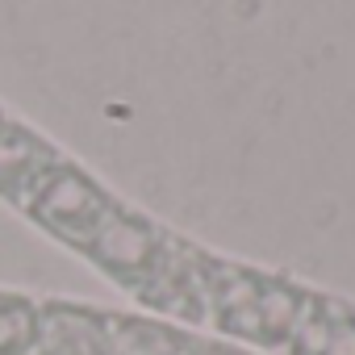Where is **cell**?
I'll use <instances>...</instances> for the list:
<instances>
[{"instance_id": "obj_1", "label": "cell", "mask_w": 355, "mask_h": 355, "mask_svg": "<svg viewBox=\"0 0 355 355\" xmlns=\"http://www.w3.org/2000/svg\"><path fill=\"white\" fill-rule=\"evenodd\" d=\"M34 201H38V218L51 230H59L63 239H76V243H84L88 230L109 209V201L71 167H51L46 175H38Z\"/></svg>"}, {"instance_id": "obj_2", "label": "cell", "mask_w": 355, "mask_h": 355, "mask_svg": "<svg viewBox=\"0 0 355 355\" xmlns=\"http://www.w3.org/2000/svg\"><path fill=\"white\" fill-rule=\"evenodd\" d=\"M80 247L105 272H113V276H142V272H155L159 234L146 222H138V218H130V214H121V209L109 205Z\"/></svg>"}, {"instance_id": "obj_3", "label": "cell", "mask_w": 355, "mask_h": 355, "mask_svg": "<svg viewBox=\"0 0 355 355\" xmlns=\"http://www.w3.org/2000/svg\"><path fill=\"white\" fill-rule=\"evenodd\" d=\"M38 301L0 293V355H30L38 338Z\"/></svg>"}]
</instances>
